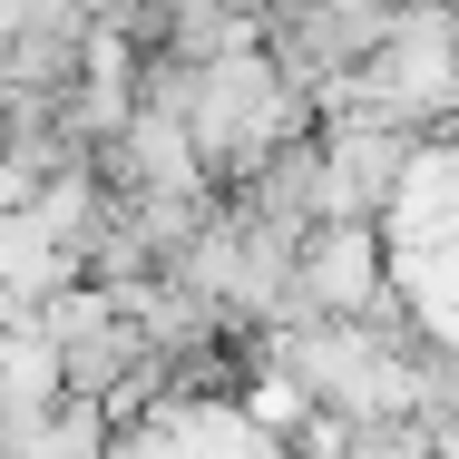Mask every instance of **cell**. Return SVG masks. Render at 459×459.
Returning a JSON list of instances; mask_svg holds the SVG:
<instances>
[{
  "instance_id": "cell-1",
  "label": "cell",
  "mask_w": 459,
  "mask_h": 459,
  "mask_svg": "<svg viewBox=\"0 0 459 459\" xmlns=\"http://www.w3.org/2000/svg\"><path fill=\"white\" fill-rule=\"evenodd\" d=\"M391 293H401V283H391L381 215H323V225L293 245V303H283V323H352V313H381Z\"/></svg>"
}]
</instances>
